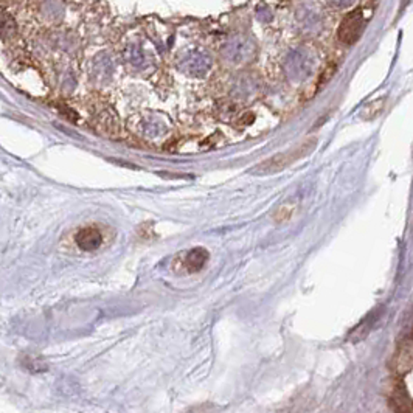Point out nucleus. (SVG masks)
<instances>
[{"label":"nucleus","mask_w":413,"mask_h":413,"mask_svg":"<svg viewBox=\"0 0 413 413\" xmlns=\"http://www.w3.org/2000/svg\"><path fill=\"white\" fill-rule=\"evenodd\" d=\"M75 242L83 252H95V250L101 247L103 234L100 229H97L94 225L83 227L75 235Z\"/></svg>","instance_id":"7ed1b4c3"},{"label":"nucleus","mask_w":413,"mask_h":413,"mask_svg":"<svg viewBox=\"0 0 413 413\" xmlns=\"http://www.w3.org/2000/svg\"><path fill=\"white\" fill-rule=\"evenodd\" d=\"M317 147V142L314 140H308L300 145V147H297L292 151H288V153H281L271 157L269 160L263 162V164H260L257 171L258 173H275L280 171L283 168H286L289 164H294L295 160L301 159V157H305L311 153V151Z\"/></svg>","instance_id":"f257e3e1"},{"label":"nucleus","mask_w":413,"mask_h":413,"mask_svg":"<svg viewBox=\"0 0 413 413\" xmlns=\"http://www.w3.org/2000/svg\"><path fill=\"white\" fill-rule=\"evenodd\" d=\"M413 358H412V337H405L404 340H401L397 354L393 358V370L398 375H405L412 370Z\"/></svg>","instance_id":"20e7f679"},{"label":"nucleus","mask_w":413,"mask_h":413,"mask_svg":"<svg viewBox=\"0 0 413 413\" xmlns=\"http://www.w3.org/2000/svg\"><path fill=\"white\" fill-rule=\"evenodd\" d=\"M364 28H365L364 13L362 10L358 8L343 17L339 25V30H337V38H339L342 44L353 45L358 42L360 36H362Z\"/></svg>","instance_id":"f03ea898"},{"label":"nucleus","mask_w":413,"mask_h":413,"mask_svg":"<svg viewBox=\"0 0 413 413\" xmlns=\"http://www.w3.org/2000/svg\"><path fill=\"white\" fill-rule=\"evenodd\" d=\"M390 404L395 405L393 409L398 412H412V405H410V398L407 397L404 392V387H401V384H397V386L392 387L390 390Z\"/></svg>","instance_id":"423d86ee"},{"label":"nucleus","mask_w":413,"mask_h":413,"mask_svg":"<svg viewBox=\"0 0 413 413\" xmlns=\"http://www.w3.org/2000/svg\"><path fill=\"white\" fill-rule=\"evenodd\" d=\"M208 258H210V255H208V250L203 247H195L191 249L190 252H187L184 260V264L187 267L188 272H199L203 266L207 264Z\"/></svg>","instance_id":"39448f33"},{"label":"nucleus","mask_w":413,"mask_h":413,"mask_svg":"<svg viewBox=\"0 0 413 413\" xmlns=\"http://www.w3.org/2000/svg\"><path fill=\"white\" fill-rule=\"evenodd\" d=\"M329 2L336 5V7H348V5H351L353 0H329Z\"/></svg>","instance_id":"0eeeda50"}]
</instances>
